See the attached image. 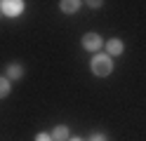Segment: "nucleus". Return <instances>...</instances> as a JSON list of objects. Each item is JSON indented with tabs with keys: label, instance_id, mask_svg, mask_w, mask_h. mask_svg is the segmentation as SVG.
Wrapping results in <instances>:
<instances>
[{
	"label": "nucleus",
	"instance_id": "obj_1",
	"mask_svg": "<svg viewBox=\"0 0 146 141\" xmlns=\"http://www.w3.org/2000/svg\"><path fill=\"white\" fill-rule=\"evenodd\" d=\"M90 71H92L97 78H106V75H111L113 73V61H111V56L108 54H97L92 64H90Z\"/></svg>",
	"mask_w": 146,
	"mask_h": 141
},
{
	"label": "nucleus",
	"instance_id": "obj_2",
	"mask_svg": "<svg viewBox=\"0 0 146 141\" xmlns=\"http://www.w3.org/2000/svg\"><path fill=\"white\" fill-rule=\"evenodd\" d=\"M0 12L7 14V17H19L24 12V0H3L0 3Z\"/></svg>",
	"mask_w": 146,
	"mask_h": 141
},
{
	"label": "nucleus",
	"instance_id": "obj_3",
	"mask_svg": "<svg viewBox=\"0 0 146 141\" xmlns=\"http://www.w3.org/2000/svg\"><path fill=\"white\" fill-rule=\"evenodd\" d=\"M102 45H104V40H102V35L99 33H85L83 35V47L87 52H99L102 50Z\"/></svg>",
	"mask_w": 146,
	"mask_h": 141
},
{
	"label": "nucleus",
	"instance_id": "obj_4",
	"mask_svg": "<svg viewBox=\"0 0 146 141\" xmlns=\"http://www.w3.org/2000/svg\"><path fill=\"white\" fill-rule=\"evenodd\" d=\"M123 52H125V45H123V40H118V38H111V40L106 42V54L111 56V59H113V56H120Z\"/></svg>",
	"mask_w": 146,
	"mask_h": 141
},
{
	"label": "nucleus",
	"instance_id": "obj_5",
	"mask_svg": "<svg viewBox=\"0 0 146 141\" xmlns=\"http://www.w3.org/2000/svg\"><path fill=\"white\" fill-rule=\"evenodd\" d=\"M5 78H7V80H21V78H24V66L10 64V66L5 68Z\"/></svg>",
	"mask_w": 146,
	"mask_h": 141
},
{
	"label": "nucleus",
	"instance_id": "obj_6",
	"mask_svg": "<svg viewBox=\"0 0 146 141\" xmlns=\"http://www.w3.org/2000/svg\"><path fill=\"white\" fill-rule=\"evenodd\" d=\"M59 9H61L64 14H76L78 9H80V3H78V0H61Z\"/></svg>",
	"mask_w": 146,
	"mask_h": 141
},
{
	"label": "nucleus",
	"instance_id": "obj_7",
	"mask_svg": "<svg viewBox=\"0 0 146 141\" xmlns=\"http://www.w3.org/2000/svg\"><path fill=\"white\" fill-rule=\"evenodd\" d=\"M68 134H71V132H68L66 125H57V127L52 129V134H50V136H52V141H66Z\"/></svg>",
	"mask_w": 146,
	"mask_h": 141
},
{
	"label": "nucleus",
	"instance_id": "obj_8",
	"mask_svg": "<svg viewBox=\"0 0 146 141\" xmlns=\"http://www.w3.org/2000/svg\"><path fill=\"white\" fill-rule=\"evenodd\" d=\"M10 89H12V85H10V80H7L5 75H0V99H5L7 94H10Z\"/></svg>",
	"mask_w": 146,
	"mask_h": 141
},
{
	"label": "nucleus",
	"instance_id": "obj_9",
	"mask_svg": "<svg viewBox=\"0 0 146 141\" xmlns=\"http://www.w3.org/2000/svg\"><path fill=\"white\" fill-rule=\"evenodd\" d=\"M35 141H52V136H50V134H45V132H40V134L35 136Z\"/></svg>",
	"mask_w": 146,
	"mask_h": 141
},
{
	"label": "nucleus",
	"instance_id": "obj_10",
	"mask_svg": "<svg viewBox=\"0 0 146 141\" xmlns=\"http://www.w3.org/2000/svg\"><path fill=\"white\" fill-rule=\"evenodd\" d=\"M90 141H108L104 134H92V139H90Z\"/></svg>",
	"mask_w": 146,
	"mask_h": 141
},
{
	"label": "nucleus",
	"instance_id": "obj_11",
	"mask_svg": "<svg viewBox=\"0 0 146 141\" xmlns=\"http://www.w3.org/2000/svg\"><path fill=\"white\" fill-rule=\"evenodd\" d=\"M87 5H90V7H94V9H97V7H102L104 3H102V0H90V3H87Z\"/></svg>",
	"mask_w": 146,
	"mask_h": 141
},
{
	"label": "nucleus",
	"instance_id": "obj_12",
	"mask_svg": "<svg viewBox=\"0 0 146 141\" xmlns=\"http://www.w3.org/2000/svg\"><path fill=\"white\" fill-rule=\"evenodd\" d=\"M71 141H83V139H71Z\"/></svg>",
	"mask_w": 146,
	"mask_h": 141
}]
</instances>
